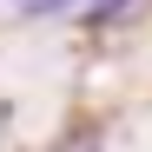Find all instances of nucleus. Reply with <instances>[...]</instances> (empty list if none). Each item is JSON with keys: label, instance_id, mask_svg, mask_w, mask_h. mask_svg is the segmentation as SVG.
I'll list each match as a JSON object with an SVG mask.
<instances>
[{"label": "nucleus", "instance_id": "f257e3e1", "mask_svg": "<svg viewBox=\"0 0 152 152\" xmlns=\"http://www.w3.org/2000/svg\"><path fill=\"white\" fill-rule=\"evenodd\" d=\"M13 13H33V20H53V13H80V0H13Z\"/></svg>", "mask_w": 152, "mask_h": 152}, {"label": "nucleus", "instance_id": "f03ea898", "mask_svg": "<svg viewBox=\"0 0 152 152\" xmlns=\"http://www.w3.org/2000/svg\"><path fill=\"white\" fill-rule=\"evenodd\" d=\"M126 0H80V20H113Z\"/></svg>", "mask_w": 152, "mask_h": 152}]
</instances>
